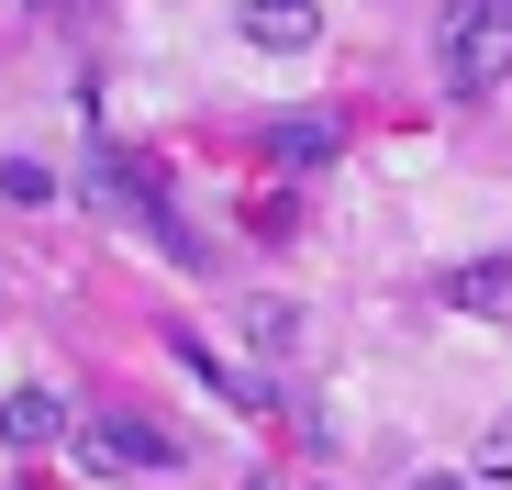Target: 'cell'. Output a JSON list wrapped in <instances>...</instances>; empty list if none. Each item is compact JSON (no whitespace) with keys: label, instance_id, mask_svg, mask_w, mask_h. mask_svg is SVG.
I'll use <instances>...</instances> for the list:
<instances>
[{"label":"cell","instance_id":"cell-6","mask_svg":"<svg viewBox=\"0 0 512 490\" xmlns=\"http://www.w3.org/2000/svg\"><path fill=\"white\" fill-rule=\"evenodd\" d=\"M446 301H457V312H512V257H479V268H457V279H446Z\"/></svg>","mask_w":512,"mask_h":490},{"label":"cell","instance_id":"cell-7","mask_svg":"<svg viewBox=\"0 0 512 490\" xmlns=\"http://www.w3.org/2000/svg\"><path fill=\"white\" fill-rule=\"evenodd\" d=\"M0 201H12V212H45V201H56V168H45V156H0Z\"/></svg>","mask_w":512,"mask_h":490},{"label":"cell","instance_id":"cell-8","mask_svg":"<svg viewBox=\"0 0 512 490\" xmlns=\"http://www.w3.org/2000/svg\"><path fill=\"white\" fill-rule=\"evenodd\" d=\"M245 335L268 346V357H290V346H301V312H290V301H245Z\"/></svg>","mask_w":512,"mask_h":490},{"label":"cell","instance_id":"cell-4","mask_svg":"<svg viewBox=\"0 0 512 490\" xmlns=\"http://www.w3.org/2000/svg\"><path fill=\"white\" fill-rule=\"evenodd\" d=\"M245 45H256V56H312V45H323V0H256V12H245Z\"/></svg>","mask_w":512,"mask_h":490},{"label":"cell","instance_id":"cell-10","mask_svg":"<svg viewBox=\"0 0 512 490\" xmlns=\"http://www.w3.org/2000/svg\"><path fill=\"white\" fill-rule=\"evenodd\" d=\"M256 490H268V479H256Z\"/></svg>","mask_w":512,"mask_h":490},{"label":"cell","instance_id":"cell-11","mask_svg":"<svg viewBox=\"0 0 512 490\" xmlns=\"http://www.w3.org/2000/svg\"><path fill=\"white\" fill-rule=\"evenodd\" d=\"M245 12H256V0H245Z\"/></svg>","mask_w":512,"mask_h":490},{"label":"cell","instance_id":"cell-1","mask_svg":"<svg viewBox=\"0 0 512 490\" xmlns=\"http://www.w3.org/2000/svg\"><path fill=\"white\" fill-rule=\"evenodd\" d=\"M435 67H446V90H457V101L501 90V78H512V0H446Z\"/></svg>","mask_w":512,"mask_h":490},{"label":"cell","instance_id":"cell-2","mask_svg":"<svg viewBox=\"0 0 512 490\" xmlns=\"http://www.w3.org/2000/svg\"><path fill=\"white\" fill-rule=\"evenodd\" d=\"M78 457H90L101 479H123V468H179V435L145 424V413H123V401H101V413H78Z\"/></svg>","mask_w":512,"mask_h":490},{"label":"cell","instance_id":"cell-9","mask_svg":"<svg viewBox=\"0 0 512 490\" xmlns=\"http://www.w3.org/2000/svg\"><path fill=\"white\" fill-rule=\"evenodd\" d=\"M479 490H512V413L479 435Z\"/></svg>","mask_w":512,"mask_h":490},{"label":"cell","instance_id":"cell-3","mask_svg":"<svg viewBox=\"0 0 512 490\" xmlns=\"http://www.w3.org/2000/svg\"><path fill=\"white\" fill-rule=\"evenodd\" d=\"M78 435V413H67V390H0V446H23V457H45V446H67Z\"/></svg>","mask_w":512,"mask_h":490},{"label":"cell","instance_id":"cell-5","mask_svg":"<svg viewBox=\"0 0 512 490\" xmlns=\"http://www.w3.org/2000/svg\"><path fill=\"white\" fill-rule=\"evenodd\" d=\"M334 145H346L334 112H268V156H279V168H323Z\"/></svg>","mask_w":512,"mask_h":490}]
</instances>
